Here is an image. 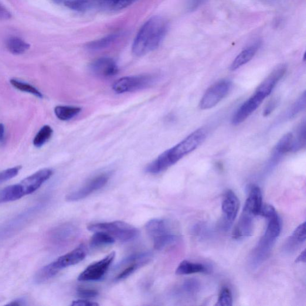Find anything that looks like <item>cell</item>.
<instances>
[{"mask_svg": "<svg viewBox=\"0 0 306 306\" xmlns=\"http://www.w3.org/2000/svg\"><path fill=\"white\" fill-rule=\"evenodd\" d=\"M12 14L9 10L0 5V19L8 20L11 19Z\"/></svg>", "mask_w": 306, "mask_h": 306, "instance_id": "obj_44", "label": "cell"}, {"mask_svg": "<svg viewBox=\"0 0 306 306\" xmlns=\"http://www.w3.org/2000/svg\"><path fill=\"white\" fill-rule=\"evenodd\" d=\"M205 0H188L187 3V8L190 12L194 11L199 8Z\"/></svg>", "mask_w": 306, "mask_h": 306, "instance_id": "obj_41", "label": "cell"}, {"mask_svg": "<svg viewBox=\"0 0 306 306\" xmlns=\"http://www.w3.org/2000/svg\"><path fill=\"white\" fill-rule=\"evenodd\" d=\"M7 48L9 52L15 55H19L25 53L30 48V45L18 37H11L6 44Z\"/></svg>", "mask_w": 306, "mask_h": 306, "instance_id": "obj_25", "label": "cell"}, {"mask_svg": "<svg viewBox=\"0 0 306 306\" xmlns=\"http://www.w3.org/2000/svg\"><path fill=\"white\" fill-rule=\"evenodd\" d=\"M268 225L264 237L273 241H276L280 236L281 231V223L278 215L274 216L268 219Z\"/></svg>", "mask_w": 306, "mask_h": 306, "instance_id": "obj_28", "label": "cell"}, {"mask_svg": "<svg viewBox=\"0 0 306 306\" xmlns=\"http://www.w3.org/2000/svg\"><path fill=\"white\" fill-rule=\"evenodd\" d=\"M65 5L75 11L84 12L98 6V3L97 0H71L65 3Z\"/></svg>", "mask_w": 306, "mask_h": 306, "instance_id": "obj_29", "label": "cell"}, {"mask_svg": "<svg viewBox=\"0 0 306 306\" xmlns=\"http://www.w3.org/2000/svg\"><path fill=\"white\" fill-rule=\"evenodd\" d=\"M53 174L50 169H41L40 171L22 180L20 185L22 187L25 195H30L38 190Z\"/></svg>", "mask_w": 306, "mask_h": 306, "instance_id": "obj_13", "label": "cell"}, {"mask_svg": "<svg viewBox=\"0 0 306 306\" xmlns=\"http://www.w3.org/2000/svg\"><path fill=\"white\" fill-rule=\"evenodd\" d=\"M20 168H21L20 166H16V167L9 168L0 172V185L8 180L15 177L18 174Z\"/></svg>", "mask_w": 306, "mask_h": 306, "instance_id": "obj_37", "label": "cell"}, {"mask_svg": "<svg viewBox=\"0 0 306 306\" xmlns=\"http://www.w3.org/2000/svg\"><path fill=\"white\" fill-rule=\"evenodd\" d=\"M239 200L232 190H228L222 201V210L226 222L232 223L237 216L239 209Z\"/></svg>", "mask_w": 306, "mask_h": 306, "instance_id": "obj_15", "label": "cell"}, {"mask_svg": "<svg viewBox=\"0 0 306 306\" xmlns=\"http://www.w3.org/2000/svg\"><path fill=\"white\" fill-rule=\"evenodd\" d=\"M26 302L25 298H20L18 299H16L14 301H12L11 302H10L8 305H26Z\"/></svg>", "mask_w": 306, "mask_h": 306, "instance_id": "obj_45", "label": "cell"}, {"mask_svg": "<svg viewBox=\"0 0 306 306\" xmlns=\"http://www.w3.org/2000/svg\"><path fill=\"white\" fill-rule=\"evenodd\" d=\"M136 0H97L98 6L113 10H118L127 8Z\"/></svg>", "mask_w": 306, "mask_h": 306, "instance_id": "obj_30", "label": "cell"}, {"mask_svg": "<svg viewBox=\"0 0 306 306\" xmlns=\"http://www.w3.org/2000/svg\"><path fill=\"white\" fill-rule=\"evenodd\" d=\"M109 178L110 175L108 173H103L95 176L81 188L68 195L67 200L68 201L75 202L87 198L91 194L104 188L107 185Z\"/></svg>", "mask_w": 306, "mask_h": 306, "instance_id": "obj_10", "label": "cell"}, {"mask_svg": "<svg viewBox=\"0 0 306 306\" xmlns=\"http://www.w3.org/2000/svg\"><path fill=\"white\" fill-rule=\"evenodd\" d=\"M260 46V43L257 42L243 50L242 52L238 54L232 64H231L230 70L235 71L244 66V65L249 63L253 58L254 56L256 55L258 50L259 49Z\"/></svg>", "mask_w": 306, "mask_h": 306, "instance_id": "obj_19", "label": "cell"}, {"mask_svg": "<svg viewBox=\"0 0 306 306\" xmlns=\"http://www.w3.org/2000/svg\"><path fill=\"white\" fill-rule=\"evenodd\" d=\"M53 129L49 125L44 126L37 134L33 144L37 148L42 147L52 137Z\"/></svg>", "mask_w": 306, "mask_h": 306, "instance_id": "obj_32", "label": "cell"}, {"mask_svg": "<svg viewBox=\"0 0 306 306\" xmlns=\"http://www.w3.org/2000/svg\"><path fill=\"white\" fill-rule=\"evenodd\" d=\"M81 111V108L79 107L59 105L54 108V114L59 120L68 121L76 117L80 113Z\"/></svg>", "mask_w": 306, "mask_h": 306, "instance_id": "obj_27", "label": "cell"}, {"mask_svg": "<svg viewBox=\"0 0 306 306\" xmlns=\"http://www.w3.org/2000/svg\"><path fill=\"white\" fill-rule=\"evenodd\" d=\"M152 255L149 253H141L131 255V256L125 258L117 266V269L125 267L124 269L119 273L115 281H121L133 274L138 268L144 266L145 264L151 260Z\"/></svg>", "mask_w": 306, "mask_h": 306, "instance_id": "obj_9", "label": "cell"}, {"mask_svg": "<svg viewBox=\"0 0 306 306\" xmlns=\"http://www.w3.org/2000/svg\"><path fill=\"white\" fill-rule=\"evenodd\" d=\"M156 79L157 77L149 74L124 77L115 81L113 89L117 94L132 93L150 86Z\"/></svg>", "mask_w": 306, "mask_h": 306, "instance_id": "obj_6", "label": "cell"}, {"mask_svg": "<svg viewBox=\"0 0 306 306\" xmlns=\"http://www.w3.org/2000/svg\"><path fill=\"white\" fill-rule=\"evenodd\" d=\"M71 305L72 306H97L99 305V304L97 303V302L84 300V299H81V300L73 301L72 304Z\"/></svg>", "mask_w": 306, "mask_h": 306, "instance_id": "obj_42", "label": "cell"}, {"mask_svg": "<svg viewBox=\"0 0 306 306\" xmlns=\"http://www.w3.org/2000/svg\"><path fill=\"white\" fill-rule=\"evenodd\" d=\"M90 67L93 73L100 77H112L118 72L116 63L110 57H104L95 60Z\"/></svg>", "mask_w": 306, "mask_h": 306, "instance_id": "obj_14", "label": "cell"}, {"mask_svg": "<svg viewBox=\"0 0 306 306\" xmlns=\"http://www.w3.org/2000/svg\"><path fill=\"white\" fill-rule=\"evenodd\" d=\"M79 233V229L73 224H61L50 231L49 240L54 246H62L76 239Z\"/></svg>", "mask_w": 306, "mask_h": 306, "instance_id": "obj_11", "label": "cell"}, {"mask_svg": "<svg viewBox=\"0 0 306 306\" xmlns=\"http://www.w3.org/2000/svg\"><path fill=\"white\" fill-rule=\"evenodd\" d=\"M10 82L12 86L16 88V89L23 91V93L35 95V97L39 98H42L43 97L41 91L37 89L36 87L28 83L15 79L10 80Z\"/></svg>", "mask_w": 306, "mask_h": 306, "instance_id": "obj_33", "label": "cell"}, {"mask_svg": "<svg viewBox=\"0 0 306 306\" xmlns=\"http://www.w3.org/2000/svg\"><path fill=\"white\" fill-rule=\"evenodd\" d=\"M86 247L83 244H80L76 249L59 257L52 263L40 269L35 276V282L37 284H42L49 280L64 268L80 263L86 257Z\"/></svg>", "mask_w": 306, "mask_h": 306, "instance_id": "obj_3", "label": "cell"}, {"mask_svg": "<svg viewBox=\"0 0 306 306\" xmlns=\"http://www.w3.org/2000/svg\"><path fill=\"white\" fill-rule=\"evenodd\" d=\"M266 98L264 95L256 91L252 97L241 105L234 114L232 118L233 125H238L246 121L257 110Z\"/></svg>", "mask_w": 306, "mask_h": 306, "instance_id": "obj_12", "label": "cell"}, {"mask_svg": "<svg viewBox=\"0 0 306 306\" xmlns=\"http://www.w3.org/2000/svg\"><path fill=\"white\" fill-rule=\"evenodd\" d=\"M306 104V95L305 93L301 95L300 98L295 102L289 113V116L290 118H293L296 116L300 112L303 111L305 108Z\"/></svg>", "mask_w": 306, "mask_h": 306, "instance_id": "obj_36", "label": "cell"}, {"mask_svg": "<svg viewBox=\"0 0 306 306\" xmlns=\"http://www.w3.org/2000/svg\"><path fill=\"white\" fill-rule=\"evenodd\" d=\"M146 232L153 241L156 250H162L172 246L178 239L177 234L173 232L171 224L162 219H152L145 224Z\"/></svg>", "mask_w": 306, "mask_h": 306, "instance_id": "obj_4", "label": "cell"}, {"mask_svg": "<svg viewBox=\"0 0 306 306\" xmlns=\"http://www.w3.org/2000/svg\"><path fill=\"white\" fill-rule=\"evenodd\" d=\"M115 257V253L112 252L103 259L95 262L81 272L78 280L82 282L97 281L101 280L106 274Z\"/></svg>", "mask_w": 306, "mask_h": 306, "instance_id": "obj_8", "label": "cell"}, {"mask_svg": "<svg viewBox=\"0 0 306 306\" xmlns=\"http://www.w3.org/2000/svg\"><path fill=\"white\" fill-rule=\"evenodd\" d=\"M25 196L20 183L10 186L0 191V203L15 201Z\"/></svg>", "mask_w": 306, "mask_h": 306, "instance_id": "obj_21", "label": "cell"}, {"mask_svg": "<svg viewBox=\"0 0 306 306\" xmlns=\"http://www.w3.org/2000/svg\"><path fill=\"white\" fill-rule=\"evenodd\" d=\"M305 121L302 122L295 135H293V148L292 151L296 152L305 147Z\"/></svg>", "mask_w": 306, "mask_h": 306, "instance_id": "obj_31", "label": "cell"}, {"mask_svg": "<svg viewBox=\"0 0 306 306\" xmlns=\"http://www.w3.org/2000/svg\"><path fill=\"white\" fill-rule=\"evenodd\" d=\"M306 239L305 222L302 223L294 230L292 236L289 238L285 250L287 251H292L295 250L298 244L305 242Z\"/></svg>", "mask_w": 306, "mask_h": 306, "instance_id": "obj_23", "label": "cell"}, {"mask_svg": "<svg viewBox=\"0 0 306 306\" xmlns=\"http://www.w3.org/2000/svg\"><path fill=\"white\" fill-rule=\"evenodd\" d=\"M77 294L79 297L86 299L97 297L98 293L97 291L90 290V289L80 288L77 291Z\"/></svg>", "mask_w": 306, "mask_h": 306, "instance_id": "obj_40", "label": "cell"}, {"mask_svg": "<svg viewBox=\"0 0 306 306\" xmlns=\"http://www.w3.org/2000/svg\"><path fill=\"white\" fill-rule=\"evenodd\" d=\"M209 267L202 264L194 263L192 262L185 260L179 264L176 270L178 275H188L198 273H208Z\"/></svg>", "mask_w": 306, "mask_h": 306, "instance_id": "obj_22", "label": "cell"}, {"mask_svg": "<svg viewBox=\"0 0 306 306\" xmlns=\"http://www.w3.org/2000/svg\"><path fill=\"white\" fill-rule=\"evenodd\" d=\"M277 103L278 102L277 100H271L264 109L263 112L264 116L266 117L268 116V115H270L272 113V111H273L275 108H276Z\"/></svg>", "mask_w": 306, "mask_h": 306, "instance_id": "obj_43", "label": "cell"}, {"mask_svg": "<svg viewBox=\"0 0 306 306\" xmlns=\"http://www.w3.org/2000/svg\"><path fill=\"white\" fill-rule=\"evenodd\" d=\"M233 304V297L232 292L229 288L224 287L221 290L219 299L216 305L217 306H231Z\"/></svg>", "mask_w": 306, "mask_h": 306, "instance_id": "obj_35", "label": "cell"}, {"mask_svg": "<svg viewBox=\"0 0 306 306\" xmlns=\"http://www.w3.org/2000/svg\"><path fill=\"white\" fill-rule=\"evenodd\" d=\"M305 263V250H304L300 254L297 258L296 260H295V263Z\"/></svg>", "mask_w": 306, "mask_h": 306, "instance_id": "obj_47", "label": "cell"}, {"mask_svg": "<svg viewBox=\"0 0 306 306\" xmlns=\"http://www.w3.org/2000/svg\"><path fill=\"white\" fill-rule=\"evenodd\" d=\"M199 284L195 280L186 281L181 286V290L186 294L192 295L198 291Z\"/></svg>", "mask_w": 306, "mask_h": 306, "instance_id": "obj_38", "label": "cell"}, {"mask_svg": "<svg viewBox=\"0 0 306 306\" xmlns=\"http://www.w3.org/2000/svg\"><path fill=\"white\" fill-rule=\"evenodd\" d=\"M293 148V135L292 133L285 134L278 142L274 148V156L277 157L292 151Z\"/></svg>", "mask_w": 306, "mask_h": 306, "instance_id": "obj_26", "label": "cell"}, {"mask_svg": "<svg viewBox=\"0 0 306 306\" xmlns=\"http://www.w3.org/2000/svg\"><path fill=\"white\" fill-rule=\"evenodd\" d=\"M168 22L161 16L151 17L139 30L132 45V53L142 56L158 48L167 33Z\"/></svg>", "mask_w": 306, "mask_h": 306, "instance_id": "obj_2", "label": "cell"}, {"mask_svg": "<svg viewBox=\"0 0 306 306\" xmlns=\"http://www.w3.org/2000/svg\"><path fill=\"white\" fill-rule=\"evenodd\" d=\"M120 36V33L110 34L103 38L93 41L87 44L86 47L91 50H99L107 48L116 41Z\"/></svg>", "mask_w": 306, "mask_h": 306, "instance_id": "obj_24", "label": "cell"}, {"mask_svg": "<svg viewBox=\"0 0 306 306\" xmlns=\"http://www.w3.org/2000/svg\"><path fill=\"white\" fill-rule=\"evenodd\" d=\"M5 138V126L0 124V144L3 143Z\"/></svg>", "mask_w": 306, "mask_h": 306, "instance_id": "obj_46", "label": "cell"}, {"mask_svg": "<svg viewBox=\"0 0 306 306\" xmlns=\"http://www.w3.org/2000/svg\"><path fill=\"white\" fill-rule=\"evenodd\" d=\"M262 206L263 198L261 189L257 186H251L243 212L256 217L259 215Z\"/></svg>", "mask_w": 306, "mask_h": 306, "instance_id": "obj_16", "label": "cell"}, {"mask_svg": "<svg viewBox=\"0 0 306 306\" xmlns=\"http://www.w3.org/2000/svg\"><path fill=\"white\" fill-rule=\"evenodd\" d=\"M276 215H277L276 209L273 206L268 205V204H266V205L263 204L258 216L264 217L265 219L268 220Z\"/></svg>", "mask_w": 306, "mask_h": 306, "instance_id": "obj_39", "label": "cell"}, {"mask_svg": "<svg viewBox=\"0 0 306 306\" xmlns=\"http://www.w3.org/2000/svg\"><path fill=\"white\" fill-rule=\"evenodd\" d=\"M274 242V241L268 239L264 236L262 238L254 251L252 257V264L254 266H258L266 259Z\"/></svg>", "mask_w": 306, "mask_h": 306, "instance_id": "obj_20", "label": "cell"}, {"mask_svg": "<svg viewBox=\"0 0 306 306\" xmlns=\"http://www.w3.org/2000/svg\"><path fill=\"white\" fill-rule=\"evenodd\" d=\"M87 229L93 232L107 233L115 240L117 239L121 242H128L133 240L139 234L137 228L121 221L91 224L88 226Z\"/></svg>", "mask_w": 306, "mask_h": 306, "instance_id": "obj_5", "label": "cell"}, {"mask_svg": "<svg viewBox=\"0 0 306 306\" xmlns=\"http://www.w3.org/2000/svg\"><path fill=\"white\" fill-rule=\"evenodd\" d=\"M206 135L205 129H197L174 147L163 152L148 165L146 171L151 174H158L165 171L201 145Z\"/></svg>", "mask_w": 306, "mask_h": 306, "instance_id": "obj_1", "label": "cell"}, {"mask_svg": "<svg viewBox=\"0 0 306 306\" xmlns=\"http://www.w3.org/2000/svg\"><path fill=\"white\" fill-rule=\"evenodd\" d=\"M247 213L242 212V216L233 232L234 239H239L243 237L250 236L254 230V218Z\"/></svg>", "mask_w": 306, "mask_h": 306, "instance_id": "obj_18", "label": "cell"}, {"mask_svg": "<svg viewBox=\"0 0 306 306\" xmlns=\"http://www.w3.org/2000/svg\"><path fill=\"white\" fill-rule=\"evenodd\" d=\"M94 233L90 240V246L91 247H98L107 246V244H113L115 242V240L114 238L107 233L101 232Z\"/></svg>", "mask_w": 306, "mask_h": 306, "instance_id": "obj_34", "label": "cell"}, {"mask_svg": "<svg viewBox=\"0 0 306 306\" xmlns=\"http://www.w3.org/2000/svg\"><path fill=\"white\" fill-rule=\"evenodd\" d=\"M286 71L287 66L285 65L281 64L280 66H278L263 81V82L261 83L256 91L263 94L266 97H268L271 93L274 87L276 86L279 81L284 76Z\"/></svg>", "mask_w": 306, "mask_h": 306, "instance_id": "obj_17", "label": "cell"}, {"mask_svg": "<svg viewBox=\"0 0 306 306\" xmlns=\"http://www.w3.org/2000/svg\"><path fill=\"white\" fill-rule=\"evenodd\" d=\"M231 83L229 81L222 80L210 86L204 94L199 107L202 110H208L216 106L229 93Z\"/></svg>", "mask_w": 306, "mask_h": 306, "instance_id": "obj_7", "label": "cell"}]
</instances>
